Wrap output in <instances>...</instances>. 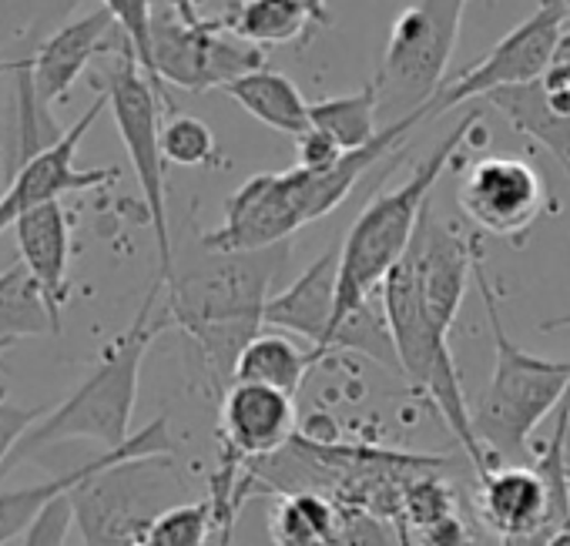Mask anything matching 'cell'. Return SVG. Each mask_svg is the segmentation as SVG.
<instances>
[{"instance_id": "obj_24", "label": "cell", "mask_w": 570, "mask_h": 546, "mask_svg": "<svg viewBox=\"0 0 570 546\" xmlns=\"http://www.w3.org/2000/svg\"><path fill=\"white\" fill-rule=\"evenodd\" d=\"M340 509L343 506L326 493H285L272 509L268 536L275 546H333Z\"/></svg>"}, {"instance_id": "obj_25", "label": "cell", "mask_w": 570, "mask_h": 546, "mask_svg": "<svg viewBox=\"0 0 570 546\" xmlns=\"http://www.w3.org/2000/svg\"><path fill=\"white\" fill-rule=\"evenodd\" d=\"M309 118H313V128L333 135L346 151H356V148L370 145L383 131V125H380V98H376L373 81L363 85L356 95L313 101Z\"/></svg>"}, {"instance_id": "obj_28", "label": "cell", "mask_w": 570, "mask_h": 546, "mask_svg": "<svg viewBox=\"0 0 570 546\" xmlns=\"http://www.w3.org/2000/svg\"><path fill=\"white\" fill-rule=\"evenodd\" d=\"M75 8L78 0H0V44L48 38Z\"/></svg>"}, {"instance_id": "obj_14", "label": "cell", "mask_w": 570, "mask_h": 546, "mask_svg": "<svg viewBox=\"0 0 570 546\" xmlns=\"http://www.w3.org/2000/svg\"><path fill=\"white\" fill-rule=\"evenodd\" d=\"M296 433V396L258 386L232 383L222 399L218 439L222 459L238 466H255L293 443Z\"/></svg>"}, {"instance_id": "obj_16", "label": "cell", "mask_w": 570, "mask_h": 546, "mask_svg": "<svg viewBox=\"0 0 570 546\" xmlns=\"http://www.w3.org/2000/svg\"><path fill=\"white\" fill-rule=\"evenodd\" d=\"M336 299H340V245H330L323 255H316L313 265H306V271L289 289H282L268 299L265 326L303 336L313 343V349L326 353Z\"/></svg>"}, {"instance_id": "obj_17", "label": "cell", "mask_w": 570, "mask_h": 546, "mask_svg": "<svg viewBox=\"0 0 570 546\" xmlns=\"http://www.w3.org/2000/svg\"><path fill=\"white\" fill-rule=\"evenodd\" d=\"M115 31H118L115 18L105 8H98L81 21L61 24L55 34H48L38 44V51L31 54V78L41 108L51 111L75 88V81L85 75L91 58L111 41Z\"/></svg>"}, {"instance_id": "obj_34", "label": "cell", "mask_w": 570, "mask_h": 546, "mask_svg": "<svg viewBox=\"0 0 570 546\" xmlns=\"http://www.w3.org/2000/svg\"><path fill=\"white\" fill-rule=\"evenodd\" d=\"M41 409H24L8 399H0V476L8 469V459L14 456L18 443L28 436V429L41 419Z\"/></svg>"}, {"instance_id": "obj_37", "label": "cell", "mask_w": 570, "mask_h": 546, "mask_svg": "<svg viewBox=\"0 0 570 546\" xmlns=\"http://www.w3.org/2000/svg\"><path fill=\"white\" fill-rule=\"evenodd\" d=\"M543 546H570V523H563L560 529H553Z\"/></svg>"}, {"instance_id": "obj_12", "label": "cell", "mask_w": 570, "mask_h": 546, "mask_svg": "<svg viewBox=\"0 0 570 546\" xmlns=\"http://www.w3.org/2000/svg\"><path fill=\"white\" fill-rule=\"evenodd\" d=\"M476 255H480V238L463 235L456 225L433 215V201H430V208L423 211L416 235L400 261L410 271V279H413L426 312L443 329H453V322L460 316L466 286L476 271Z\"/></svg>"}, {"instance_id": "obj_35", "label": "cell", "mask_w": 570, "mask_h": 546, "mask_svg": "<svg viewBox=\"0 0 570 546\" xmlns=\"http://www.w3.org/2000/svg\"><path fill=\"white\" fill-rule=\"evenodd\" d=\"M343 155H346V148H343L333 135H326V131H320V128H309L306 135L296 138V165H299V168L323 171V168L336 165Z\"/></svg>"}, {"instance_id": "obj_15", "label": "cell", "mask_w": 570, "mask_h": 546, "mask_svg": "<svg viewBox=\"0 0 570 546\" xmlns=\"http://www.w3.org/2000/svg\"><path fill=\"white\" fill-rule=\"evenodd\" d=\"M145 456H171V433H168V416H158L155 423H148L141 433H135L125 446L118 449H105L98 453L95 459L81 463L78 469H68V473H58L45 483H35V486H24V489H14V493H4L0 496V546L24 536L31 529V523L58 499V496H68L75 486H81L88 476H95L98 469L105 466H115V463H125V459H145Z\"/></svg>"}, {"instance_id": "obj_7", "label": "cell", "mask_w": 570, "mask_h": 546, "mask_svg": "<svg viewBox=\"0 0 570 546\" xmlns=\"http://www.w3.org/2000/svg\"><path fill=\"white\" fill-rule=\"evenodd\" d=\"M108 108L115 115L121 145L131 158L135 178L141 185L155 245H158V279H168L175 268V248L168 231V195H165V151H161V95L141 71L131 48H125L108 85Z\"/></svg>"}, {"instance_id": "obj_2", "label": "cell", "mask_w": 570, "mask_h": 546, "mask_svg": "<svg viewBox=\"0 0 570 546\" xmlns=\"http://www.w3.org/2000/svg\"><path fill=\"white\" fill-rule=\"evenodd\" d=\"M161 292H165V282L155 279V286L148 289L131 326L105 349V356L98 359L91 376L61 406L45 413L28 429V436L18 443L14 456L8 459V469L31 459L35 453L58 446V443H68V439L98 443L101 453L118 449L131 439V416H135V403H138V383H141L145 356H148L155 336L171 326L168 309L158 312Z\"/></svg>"}, {"instance_id": "obj_26", "label": "cell", "mask_w": 570, "mask_h": 546, "mask_svg": "<svg viewBox=\"0 0 570 546\" xmlns=\"http://www.w3.org/2000/svg\"><path fill=\"white\" fill-rule=\"evenodd\" d=\"M326 349H330V356L340 353V349L360 353V356L373 359L376 366L403 376L400 353H396V343H393V329H390V319H386V309H383V299L380 296H373L370 302H363L360 309H353L333 329Z\"/></svg>"}, {"instance_id": "obj_19", "label": "cell", "mask_w": 570, "mask_h": 546, "mask_svg": "<svg viewBox=\"0 0 570 546\" xmlns=\"http://www.w3.org/2000/svg\"><path fill=\"white\" fill-rule=\"evenodd\" d=\"M480 101L503 115L513 131L547 148L550 158L570 175V108L547 88L543 78L493 88Z\"/></svg>"}, {"instance_id": "obj_22", "label": "cell", "mask_w": 570, "mask_h": 546, "mask_svg": "<svg viewBox=\"0 0 570 546\" xmlns=\"http://www.w3.org/2000/svg\"><path fill=\"white\" fill-rule=\"evenodd\" d=\"M326 353L320 349H299L289 336L282 332H258L235 363V383H258L296 396L316 363H323Z\"/></svg>"}, {"instance_id": "obj_27", "label": "cell", "mask_w": 570, "mask_h": 546, "mask_svg": "<svg viewBox=\"0 0 570 546\" xmlns=\"http://www.w3.org/2000/svg\"><path fill=\"white\" fill-rule=\"evenodd\" d=\"M215 513L212 499H185L165 509L135 546H212Z\"/></svg>"}, {"instance_id": "obj_5", "label": "cell", "mask_w": 570, "mask_h": 546, "mask_svg": "<svg viewBox=\"0 0 570 546\" xmlns=\"http://www.w3.org/2000/svg\"><path fill=\"white\" fill-rule=\"evenodd\" d=\"M463 11L466 0H413L396 14L373 75L380 121L393 125L416 111L430 115L460 41Z\"/></svg>"}, {"instance_id": "obj_31", "label": "cell", "mask_w": 570, "mask_h": 546, "mask_svg": "<svg viewBox=\"0 0 570 546\" xmlns=\"http://www.w3.org/2000/svg\"><path fill=\"white\" fill-rule=\"evenodd\" d=\"M340 506L343 509H340V526H336L333 546H393V536L376 513L346 506V503H340Z\"/></svg>"}, {"instance_id": "obj_39", "label": "cell", "mask_w": 570, "mask_h": 546, "mask_svg": "<svg viewBox=\"0 0 570 546\" xmlns=\"http://www.w3.org/2000/svg\"><path fill=\"white\" fill-rule=\"evenodd\" d=\"M567 419H570V396H567Z\"/></svg>"}, {"instance_id": "obj_29", "label": "cell", "mask_w": 570, "mask_h": 546, "mask_svg": "<svg viewBox=\"0 0 570 546\" xmlns=\"http://www.w3.org/2000/svg\"><path fill=\"white\" fill-rule=\"evenodd\" d=\"M161 151L165 161L178 165V168H202L215 158L218 145L212 128L195 118V115H171L161 125Z\"/></svg>"}, {"instance_id": "obj_9", "label": "cell", "mask_w": 570, "mask_h": 546, "mask_svg": "<svg viewBox=\"0 0 570 546\" xmlns=\"http://www.w3.org/2000/svg\"><path fill=\"white\" fill-rule=\"evenodd\" d=\"M567 24H570V11L563 0H543L523 24H517L503 41L493 44V51L483 61H476L470 71H463L450 88L436 95V101L430 105V121L456 111L466 101L490 95L493 88L543 78L553 68Z\"/></svg>"}, {"instance_id": "obj_38", "label": "cell", "mask_w": 570, "mask_h": 546, "mask_svg": "<svg viewBox=\"0 0 570 546\" xmlns=\"http://www.w3.org/2000/svg\"><path fill=\"white\" fill-rule=\"evenodd\" d=\"M540 329H543V332H560V329H570V312H563V316H557V319H547Z\"/></svg>"}, {"instance_id": "obj_8", "label": "cell", "mask_w": 570, "mask_h": 546, "mask_svg": "<svg viewBox=\"0 0 570 546\" xmlns=\"http://www.w3.org/2000/svg\"><path fill=\"white\" fill-rule=\"evenodd\" d=\"M171 8L175 18L155 14L151 24V64L161 85L208 91L265 68L262 48L235 38L225 21H202L191 0H171Z\"/></svg>"}, {"instance_id": "obj_11", "label": "cell", "mask_w": 570, "mask_h": 546, "mask_svg": "<svg viewBox=\"0 0 570 546\" xmlns=\"http://www.w3.org/2000/svg\"><path fill=\"white\" fill-rule=\"evenodd\" d=\"M299 228H306V218L293 168L262 171L228 195L222 225L205 231L202 245L212 251H258L293 241Z\"/></svg>"}, {"instance_id": "obj_23", "label": "cell", "mask_w": 570, "mask_h": 546, "mask_svg": "<svg viewBox=\"0 0 570 546\" xmlns=\"http://www.w3.org/2000/svg\"><path fill=\"white\" fill-rule=\"evenodd\" d=\"M58 332L61 329L51 316V306L28 265H8L0 271V353H8L21 339H41Z\"/></svg>"}, {"instance_id": "obj_6", "label": "cell", "mask_w": 570, "mask_h": 546, "mask_svg": "<svg viewBox=\"0 0 570 546\" xmlns=\"http://www.w3.org/2000/svg\"><path fill=\"white\" fill-rule=\"evenodd\" d=\"M171 456L125 459L75 486L71 509L85 546H135L148 526L181 496Z\"/></svg>"}, {"instance_id": "obj_36", "label": "cell", "mask_w": 570, "mask_h": 546, "mask_svg": "<svg viewBox=\"0 0 570 546\" xmlns=\"http://www.w3.org/2000/svg\"><path fill=\"white\" fill-rule=\"evenodd\" d=\"M553 64H567V68H570V24L563 28V38H560V48H557Z\"/></svg>"}, {"instance_id": "obj_20", "label": "cell", "mask_w": 570, "mask_h": 546, "mask_svg": "<svg viewBox=\"0 0 570 546\" xmlns=\"http://www.w3.org/2000/svg\"><path fill=\"white\" fill-rule=\"evenodd\" d=\"M222 91L242 111H248L255 121H262L265 128H272L278 135L299 138V135H306L313 128V118H309L313 101H306L303 91L282 71L258 68V71H248V75L235 78Z\"/></svg>"}, {"instance_id": "obj_32", "label": "cell", "mask_w": 570, "mask_h": 546, "mask_svg": "<svg viewBox=\"0 0 570 546\" xmlns=\"http://www.w3.org/2000/svg\"><path fill=\"white\" fill-rule=\"evenodd\" d=\"M403 543L406 546H473V536H470V526L460 516V509H453L446 516H436L430 523L406 529Z\"/></svg>"}, {"instance_id": "obj_21", "label": "cell", "mask_w": 570, "mask_h": 546, "mask_svg": "<svg viewBox=\"0 0 570 546\" xmlns=\"http://www.w3.org/2000/svg\"><path fill=\"white\" fill-rule=\"evenodd\" d=\"M228 31L255 48H275V44H293L306 48L320 31V18L309 11L306 0H242L232 8L228 18H222Z\"/></svg>"}, {"instance_id": "obj_4", "label": "cell", "mask_w": 570, "mask_h": 546, "mask_svg": "<svg viewBox=\"0 0 570 546\" xmlns=\"http://www.w3.org/2000/svg\"><path fill=\"white\" fill-rule=\"evenodd\" d=\"M473 282L493 329L497 359L487 389L470 409V419L483 453L493 466H500L497 459H523L530 453L533 429L570 396V359H540L507 336L497 296L487 279L483 251L476 255Z\"/></svg>"}, {"instance_id": "obj_1", "label": "cell", "mask_w": 570, "mask_h": 546, "mask_svg": "<svg viewBox=\"0 0 570 546\" xmlns=\"http://www.w3.org/2000/svg\"><path fill=\"white\" fill-rule=\"evenodd\" d=\"M293 241L258 251H212L175 265L165 282V309L228 389L242 349L262 332L272 286L289 265Z\"/></svg>"}, {"instance_id": "obj_30", "label": "cell", "mask_w": 570, "mask_h": 546, "mask_svg": "<svg viewBox=\"0 0 570 546\" xmlns=\"http://www.w3.org/2000/svg\"><path fill=\"white\" fill-rule=\"evenodd\" d=\"M101 8L115 18L118 31L131 44L141 71L148 75V81L155 85V91L165 98V85L155 78V64H151V24H155L151 0H101Z\"/></svg>"}, {"instance_id": "obj_18", "label": "cell", "mask_w": 570, "mask_h": 546, "mask_svg": "<svg viewBox=\"0 0 570 546\" xmlns=\"http://www.w3.org/2000/svg\"><path fill=\"white\" fill-rule=\"evenodd\" d=\"M14 238L21 248V261L38 279L51 316L61 329L65 302H68V265H71V218L61 201H48L31 208L14 221Z\"/></svg>"}, {"instance_id": "obj_3", "label": "cell", "mask_w": 570, "mask_h": 546, "mask_svg": "<svg viewBox=\"0 0 570 546\" xmlns=\"http://www.w3.org/2000/svg\"><path fill=\"white\" fill-rule=\"evenodd\" d=\"M476 125H480V111H466L460 118V125L436 141V148L413 168V175L400 188L380 191L360 211L350 235L340 241V299H336V316H333L330 336L353 309H360L363 302L380 296L386 276L406 255V248L416 235V225H420L423 211L430 208L446 165L453 161L456 148L470 138V131ZM330 336H326V343H330Z\"/></svg>"}, {"instance_id": "obj_10", "label": "cell", "mask_w": 570, "mask_h": 546, "mask_svg": "<svg viewBox=\"0 0 570 546\" xmlns=\"http://www.w3.org/2000/svg\"><path fill=\"white\" fill-rule=\"evenodd\" d=\"M460 211L483 231L507 241H520L540 218L547 191L533 165L510 155H490L473 161L456 188Z\"/></svg>"}, {"instance_id": "obj_33", "label": "cell", "mask_w": 570, "mask_h": 546, "mask_svg": "<svg viewBox=\"0 0 570 546\" xmlns=\"http://www.w3.org/2000/svg\"><path fill=\"white\" fill-rule=\"evenodd\" d=\"M71 526H75L71 496H58L24 533V546H65Z\"/></svg>"}, {"instance_id": "obj_13", "label": "cell", "mask_w": 570, "mask_h": 546, "mask_svg": "<svg viewBox=\"0 0 570 546\" xmlns=\"http://www.w3.org/2000/svg\"><path fill=\"white\" fill-rule=\"evenodd\" d=\"M105 108H108V91H101L91 101V108L55 145L38 151L31 161H24L11 175L8 191L0 195V235H4L8 228H14V221L38 205L61 201V195H68V191L98 188V185H108L118 178L115 168H78V148Z\"/></svg>"}, {"instance_id": "obj_40", "label": "cell", "mask_w": 570, "mask_h": 546, "mask_svg": "<svg viewBox=\"0 0 570 546\" xmlns=\"http://www.w3.org/2000/svg\"><path fill=\"white\" fill-rule=\"evenodd\" d=\"M563 4H567V11H570V0H563Z\"/></svg>"}]
</instances>
